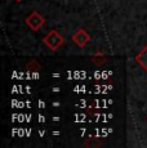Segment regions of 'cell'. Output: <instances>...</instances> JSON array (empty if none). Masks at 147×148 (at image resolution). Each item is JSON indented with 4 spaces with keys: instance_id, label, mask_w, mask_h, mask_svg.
Returning <instances> with one entry per match:
<instances>
[{
    "instance_id": "277c9868",
    "label": "cell",
    "mask_w": 147,
    "mask_h": 148,
    "mask_svg": "<svg viewBox=\"0 0 147 148\" xmlns=\"http://www.w3.org/2000/svg\"><path fill=\"white\" fill-rule=\"evenodd\" d=\"M134 58H135V61L141 64V67H142L145 71H147V45L134 57Z\"/></svg>"
},
{
    "instance_id": "3957f363",
    "label": "cell",
    "mask_w": 147,
    "mask_h": 148,
    "mask_svg": "<svg viewBox=\"0 0 147 148\" xmlns=\"http://www.w3.org/2000/svg\"><path fill=\"white\" fill-rule=\"evenodd\" d=\"M71 41L75 42L79 48H84L90 41V35L87 32L85 28H79L71 36Z\"/></svg>"
},
{
    "instance_id": "8992f818",
    "label": "cell",
    "mask_w": 147,
    "mask_h": 148,
    "mask_svg": "<svg viewBox=\"0 0 147 148\" xmlns=\"http://www.w3.org/2000/svg\"><path fill=\"white\" fill-rule=\"evenodd\" d=\"M16 1H18V3H19V1H22V0H16Z\"/></svg>"
},
{
    "instance_id": "7a4b0ae2",
    "label": "cell",
    "mask_w": 147,
    "mask_h": 148,
    "mask_svg": "<svg viewBox=\"0 0 147 148\" xmlns=\"http://www.w3.org/2000/svg\"><path fill=\"white\" fill-rule=\"evenodd\" d=\"M25 22H26V25L29 26V28L31 31H38L41 28V26H44L45 18L38 12V10H34V12H31L29 16L26 17Z\"/></svg>"
},
{
    "instance_id": "6da1fadb",
    "label": "cell",
    "mask_w": 147,
    "mask_h": 148,
    "mask_svg": "<svg viewBox=\"0 0 147 148\" xmlns=\"http://www.w3.org/2000/svg\"><path fill=\"white\" fill-rule=\"evenodd\" d=\"M43 42L48 47V49L56 52L65 44V39L57 30H52L43 38Z\"/></svg>"
},
{
    "instance_id": "5b68a950",
    "label": "cell",
    "mask_w": 147,
    "mask_h": 148,
    "mask_svg": "<svg viewBox=\"0 0 147 148\" xmlns=\"http://www.w3.org/2000/svg\"><path fill=\"white\" fill-rule=\"evenodd\" d=\"M107 61V57L104 56V54L101 52V50H98L95 54H93L92 56V62L94 64H97V66H102L104 62Z\"/></svg>"
}]
</instances>
